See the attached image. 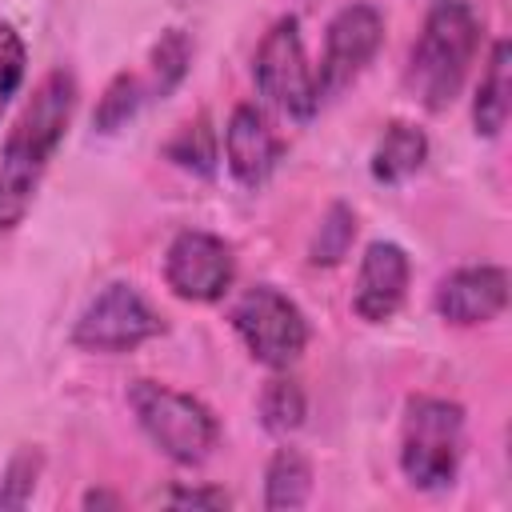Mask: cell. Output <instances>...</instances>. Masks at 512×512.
Listing matches in <instances>:
<instances>
[{"mask_svg": "<svg viewBox=\"0 0 512 512\" xmlns=\"http://www.w3.org/2000/svg\"><path fill=\"white\" fill-rule=\"evenodd\" d=\"M76 96H80L76 76L68 68H52L40 76L20 116L12 120L0 144V232H12L16 224H24L40 192V180L68 136Z\"/></svg>", "mask_w": 512, "mask_h": 512, "instance_id": "cell-1", "label": "cell"}, {"mask_svg": "<svg viewBox=\"0 0 512 512\" xmlns=\"http://www.w3.org/2000/svg\"><path fill=\"white\" fill-rule=\"evenodd\" d=\"M480 36H484V20L472 8V0H432L424 12V24L412 40L408 64H404V88L408 96L440 116L456 104L472 60L480 52Z\"/></svg>", "mask_w": 512, "mask_h": 512, "instance_id": "cell-2", "label": "cell"}, {"mask_svg": "<svg viewBox=\"0 0 512 512\" xmlns=\"http://www.w3.org/2000/svg\"><path fill=\"white\" fill-rule=\"evenodd\" d=\"M400 472L416 492H444L460 476L464 408L448 396L416 392L400 416Z\"/></svg>", "mask_w": 512, "mask_h": 512, "instance_id": "cell-3", "label": "cell"}, {"mask_svg": "<svg viewBox=\"0 0 512 512\" xmlns=\"http://www.w3.org/2000/svg\"><path fill=\"white\" fill-rule=\"evenodd\" d=\"M128 408L140 424V432L156 444L160 456H168L180 468L204 464L220 444V420L216 412L172 384L160 380H132L128 384Z\"/></svg>", "mask_w": 512, "mask_h": 512, "instance_id": "cell-4", "label": "cell"}, {"mask_svg": "<svg viewBox=\"0 0 512 512\" xmlns=\"http://www.w3.org/2000/svg\"><path fill=\"white\" fill-rule=\"evenodd\" d=\"M228 320H232V332L240 336L244 352L268 372H288L304 356L308 336H312L304 308L276 284L244 288L236 296V304L228 308Z\"/></svg>", "mask_w": 512, "mask_h": 512, "instance_id": "cell-5", "label": "cell"}, {"mask_svg": "<svg viewBox=\"0 0 512 512\" xmlns=\"http://www.w3.org/2000/svg\"><path fill=\"white\" fill-rule=\"evenodd\" d=\"M252 80H256V92L264 96V104L276 108L280 116L300 120V124L316 116V108H320L316 68L304 52L296 16L272 20V28L260 36L256 56H252Z\"/></svg>", "mask_w": 512, "mask_h": 512, "instance_id": "cell-6", "label": "cell"}, {"mask_svg": "<svg viewBox=\"0 0 512 512\" xmlns=\"http://www.w3.org/2000/svg\"><path fill=\"white\" fill-rule=\"evenodd\" d=\"M160 332H164V316L144 300V292L128 280H112L80 308L72 324V344L80 352L120 356L156 340Z\"/></svg>", "mask_w": 512, "mask_h": 512, "instance_id": "cell-7", "label": "cell"}, {"mask_svg": "<svg viewBox=\"0 0 512 512\" xmlns=\"http://www.w3.org/2000/svg\"><path fill=\"white\" fill-rule=\"evenodd\" d=\"M164 284L176 300L220 304L236 284V252L224 236L184 228L164 248Z\"/></svg>", "mask_w": 512, "mask_h": 512, "instance_id": "cell-8", "label": "cell"}, {"mask_svg": "<svg viewBox=\"0 0 512 512\" xmlns=\"http://www.w3.org/2000/svg\"><path fill=\"white\" fill-rule=\"evenodd\" d=\"M384 44V12L368 0H352L336 8V16L324 28V52L316 64V92L340 96L380 52Z\"/></svg>", "mask_w": 512, "mask_h": 512, "instance_id": "cell-9", "label": "cell"}, {"mask_svg": "<svg viewBox=\"0 0 512 512\" xmlns=\"http://www.w3.org/2000/svg\"><path fill=\"white\" fill-rule=\"evenodd\" d=\"M284 136L276 132L272 116L260 108V104H236L228 124H224V140H220V152H224V164L232 172V180L240 188H260L276 164L284 160Z\"/></svg>", "mask_w": 512, "mask_h": 512, "instance_id": "cell-10", "label": "cell"}, {"mask_svg": "<svg viewBox=\"0 0 512 512\" xmlns=\"http://www.w3.org/2000/svg\"><path fill=\"white\" fill-rule=\"evenodd\" d=\"M432 308L444 324L476 328L496 320L508 308V268L500 264H460L440 276L432 292Z\"/></svg>", "mask_w": 512, "mask_h": 512, "instance_id": "cell-11", "label": "cell"}, {"mask_svg": "<svg viewBox=\"0 0 512 512\" xmlns=\"http://www.w3.org/2000/svg\"><path fill=\"white\" fill-rule=\"evenodd\" d=\"M412 280V260L396 240H372L356 264L352 312L364 324H384L400 312Z\"/></svg>", "mask_w": 512, "mask_h": 512, "instance_id": "cell-12", "label": "cell"}, {"mask_svg": "<svg viewBox=\"0 0 512 512\" xmlns=\"http://www.w3.org/2000/svg\"><path fill=\"white\" fill-rule=\"evenodd\" d=\"M508 108H512V44L496 40L488 60H484L476 96H472V128H476V136L496 140L504 132V124H508Z\"/></svg>", "mask_w": 512, "mask_h": 512, "instance_id": "cell-13", "label": "cell"}, {"mask_svg": "<svg viewBox=\"0 0 512 512\" xmlns=\"http://www.w3.org/2000/svg\"><path fill=\"white\" fill-rule=\"evenodd\" d=\"M428 160V136L420 124L412 120H388L384 132L376 136L368 172L376 184H404L408 176H416Z\"/></svg>", "mask_w": 512, "mask_h": 512, "instance_id": "cell-14", "label": "cell"}, {"mask_svg": "<svg viewBox=\"0 0 512 512\" xmlns=\"http://www.w3.org/2000/svg\"><path fill=\"white\" fill-rule=\"evenodd\" d=\"M312 496V464L300 448L284 444L272 452L264 468V508L268 512H292L304 508Z\"/></svg>", "mask_w": 512, "mask_h": 512, "instance_id": "cell-15", "label": "cell"}, {"mask_svg": "<svg viewBox=\"0 0 512 512\" xmlns=\"http://www.w3.org/2000/svg\"><path fill=\"white\" fill-rule=\"evenodd\" d=\"M192 68V40L184 28H164L160 40L148 52V72H144V88L148 96H172L180 88V80Z\"/></svg>", "mask_w": 512, "mask_h": 512, "instance_id": "cell-16", "label": "cell"}, {"mask_svg": "<svg viewBox=\"0 0 512 512\" xmlns=\"http://www.w3.org/2000/svg\"><path fill=\"white\" fill-rule=\"evenodd\" d=\"M164 156L192 176H212L220 168V136L208 124V116H196L176 128V136L164 144Z\"/></svg>", "mask_w": 512, "mask_h": 512, "instance_id": "cell-17", "label": "cell"}, {"mask_svg": "<svg viewBox=\"0 0 512 512\" xmlns=\"http://www.w3.org/2000/svg\"><path fill=\"white\" fill-rule=\"evenodd\" d=\"M256 408H260V424H264L272 436H288V432H296V428L304 424V416H308V396H304L300 380H292V376H284V372H272V380L260 388Z\"/></svg>", "mask_w": 512, "mask_h": 512, "instance_id": "cell-18", "label": "cell"}, {"mask_svg": "<svg viewBox=\"0 0 512 512\" xmlns=\"http://www.w3.org/2000/svg\"><path fill=\"white\" fill-rule=\"evenodd\" d=\"M352 240H356V212L344 200H332L328 212L320 216L312 240H308V264L336 268L352 252Z\"/></svg>", "mask_w": 512, "mask_h": 512, "instance_id": "cell-19", "label": "cell"}, {"mask_svg": "<svg viewBox=\"0 0 512 512\" xmlns=\"http://www.w3.org/2000/svg\"><path fill=\"white\" fill-rule=\"evenodd\" d=\"M144 100H148L144 76H140V72H116V76L108 80V88L100 92V100H96V112H92L96 132H120V128L140 112Z\"/></svg>", "mask_w": 512, "mask_h": 512, "instance_id": "cell-20", "label": "cell"}, {"mask_svg": "<svg viewBox=\"0 0 512 512\" xmlns=\"http://www.w3.org/2000/svg\"><path fill=\"white\" fill-rule=\"evenodd\" d=\"M40 468H44V456L36 448H20L0 472V508H24L36 492Z\"/></svg>", "mask_w": 512, "mask_h": 512, "instance_id": "cell-21", "label": "cell"}, {"mask_svg": "<svg viewBox=\"0 0 512 512\" xmlns=\"http://www.w3.org/2000/svg\"><path fill=\"white\" fill-rule=\"evenodd\" d=\"M24 76H28V44L16 32V24L0 20V116L8 112V104L20 92Z\"/></svg>", "mask_w": 512, "mask_h": 512, "instance_id": "cell-22", "label": "cell"}, {"mask_svg": "<svg viewBox=\"0 0 512 512\" xmlns=\"http://www.w3.org/2000/svg\"><path fill=\"white\" fill-rule=\"evenodd\" d=\"M164 504L168 508H228L232 504V496L224 492V488H188V484H176L168 496H164Z\"/></svg>", "mask_w": 512, "mask_h": 512, "instance_id": "cell-23", "label": "cell"}, {"mask_svg": "<svg viewBox=\"0 0 512 512\" xmlns=\"http://www.w3.org/2000/svg\"><path fill=\"white\" fill-rule=\"evenodd\" d=\"M80 508H120V496H112L104 488H92V492L80 496Z\"/></svg>", "mask_w": 512, "mask_h": 512, "instance_id": "cell-24", "label": "cell"}]
</instances>
